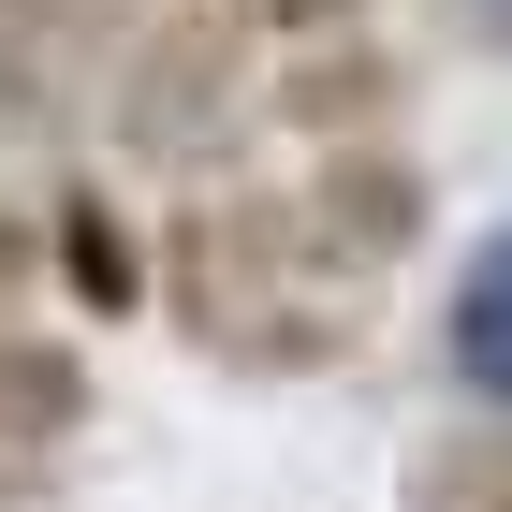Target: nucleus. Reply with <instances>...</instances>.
<instances>
[{
    "label": "nucleus",
    "instance_id": "f257e3e1",
    "mask_svg": "<svg viewBox=\"0 0 512 512\" xmlns=\"http://www.w3.org/2000/svg\"><path fill=\"white\" fill-rule=\"evenodd\" d=\"M395 278L337 249L308 176H191L161 220V322L191 337L220 381H337L366 352Z\"/></svg>",
    "mask_w": 512,
    "mask_h": 512
},
{
    "label": "nucleus",
    "instance_id": "f03ea898",
    "mask_svg": "<svg viewBox=\"0 0 512 512\" xmlns=\"http://www.w3.org/2000/svg\"><path fill=\"white\" fill-rule=\"evenodd\" d=\"M264 118L293 132V147L395 132V118H410V59L381 44V15H352V30H322V44H278V59H264Z\"/></svg>",
    "mask_w": 512,
    "mask_h": 512
},
{
    "label": "nucleus",
    "instance_id": "0eeeda50",
    "mask_svg": "<svg viewBox=\"0 0 512 512\" xmlns=\"http://www.w3.org/2000/svg\"><path fill=\"white\" fill-rule=\"evenodd\" d=\"M205 15H235V30L278 59V44H322V30H352L366 0H205Z\"/></svg>",
    "mask_w": 512,
    "mask_h": 512
},
{
    "label": "nucleus",
    "instance_id": "423d86ee",
    "mask_svg": "<svg viewBox=\"0 0 512 512\" xmlns=\"http://www.w3.org/2000/svg\"><path fill=\"white\" fill-rule=\"evenodd\" d=\"M395 512H512V410H469L439 425L410 469H395Z\"/></svg>",
    "mask_w": 512,
    "mask_h": 512
},
{
    "label": "nucleus",
    "instance_id": "1a4fd4ad",
    "mask_svg": "<svg viewBox=\"0 0 512 512\" xmlns=\"http://www.w3.org/2000/svg\"><path fill=\"white\" fill-rule=\"evenodd\" d=\"M439 15H454L469 44H498V59H512V0H439Z\"/></svg>",
    "mask_w": 512,
    "mask_h": 512
},
{
    "label": "nucleus",
    "instance_id": "6e6552de",
    "mask_svg": "<svg viewBox=\"0 0 512 512\" xmlns=\"http://www.w3.org/2000/svg\"><path fill=\"white\" fill-rule=\"evenodd\" d=\"M44 278H59V235H44V205H0V308H30Z\"/></svg>",
    "mask_w": 512,
    "mask_h": 512
},
{
    "label": "nucleus",
    "instance_id": "20e7f679",
    "mask_svg": "<svg viewBox=\"0 0 512 512\" xmlns=\"http://www.w3.org/2000/svg\"><path fill=\"white\" fill-rule=\"evenodd\" d=\"M439 366H454L469 410H512V220L454 264V293H439Z\"/></svg>",
    "mask_w": 512,
    "mask_h": 512
},
{
    "label": "nucleus",
    "instance_id": "39448f33",
    "mask_svg": "<svg viewBox=\"0 0 512 512\" xmlns=\"http://www.w3.org/2000/svg\"><path fill=\"white\" fill-rule=\"evenodd\" d=\"M44 235H59V278H74V293H88L103 322H118V308H147V293H161V235L132 249V220H118L103 191H88V176H59V191H44Z\"/></svg>",
    "mask_w": 512,
    "mask_h": 512
},
{
    "label": "nucleus",
    "instance_id": "7ed1b4c3",
    "mask_svg": "<svg viewBox=\"0 0 512 512\" xmlns=\"http://www.w3.org/2000/svg\"><path fill=\"white\" fill-rule=\"evenodd\" d=\"M88 410H103L88 352H74V337H44L30 308H0V454H74Z\"/></svg>",
    "mask_w": 512,
    "mask_h": 512
}]
</instances>
